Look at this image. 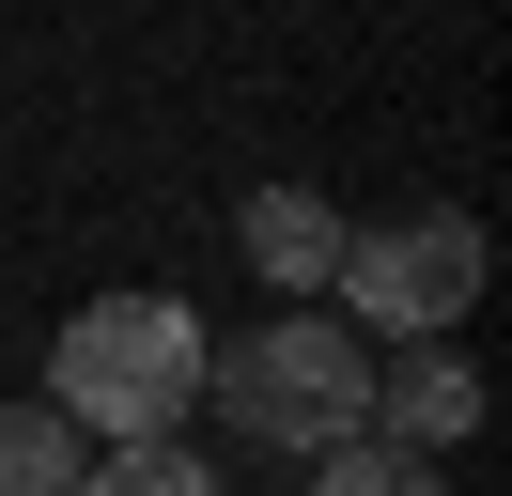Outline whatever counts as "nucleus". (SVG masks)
<instances>
[{"label":"nucleus","mask_w":512,"mask_h":496,"mask_svg":"<svg viewBox=\"0 0 512 496\" xmlns=\"http://www.w3.org/2000/svg\"><path fill=\"white\" fill-rule=\"evenodd\" d=\"M202 403H218L249 450H342V434L373 419V341L326 326V310H264L249 341L202 357Z\"/></svg>","instance_id":"2"},{"label":"nucleus","mask_w":512,"mask_h":496,"mask_svg":"<svg viewBox=\"0 0 512 496\" xmlns=\"http://www.w3.org/2000/svg\"><path fill=\"white\" fill-rule=\"evenodd\" d=\"M357 434H388V450H419V465H435L450 434H481V372L450 357V341H404V357L373 372V419H357Z\"/></svg>","instance_id":"5"},{"label":"nucleus","mask_w":512,"mask_h":496,"mask_svg":"<svg viewBox=\"0 0 512 496\" xmlns=\"http://www.w3.org/2000/svg\"><path fill=\"white\" fill-rule=\"evenodd\" d=\"M311 496H435V465L388 434H342V450H311Z\"/></svg>","instance_id":"7"},{"label":"nucleus","mask_w":512,"mask_h":496,"mask_svg":"<svg viewBox=\"0 0 512 496\" xmlns=\"http://www.w3.org/2000/svg\"><path fill=\"white\" fill-rule=\"evenodd\" d=\"M78 496H218V481H202V465L171 450V434H140V450H109V465H94Z\"/></svg>","instance_id":"8"},{"label":"nucleus","mask_w":512,"mask_h":496,"mask_svg":"<svg viewBox=\"0 0 512 496\" xmlns=\"http://www.w3.org/2000/svg\"><path fill=\"white\" fill-rule=\"evenodd\" d=\"M342 295H357V326H388V341H450L466 295H481V217L466 202H419V217L342 233Z\"/></svg>","instance_id":"3"},{"label":"nucleus","mask_w":512,"mask_h":496,"mask_svg":"<svg viewBox=\"0 0 512 496\" xmlns=\"http://www.w3.org/2000/svg\"><path fill=\"white\" fill-rule=\"evenodd\" d=\"M202 310L187 295H94L63 326V357H47V403H63L78 434H109V450H140V434H171L202 403Z\"/></svg>","instance_id":"1"},{"label":"nucleus","mask_w":512,"mask_h":496,"mask_svg":"<svg viewBox=\"0 0 512 496\" xmlns=\"http://www.w3.org/2000/svg\"><path fill=\"white\" fill-rule=\"evenodd\" d=\"M342 233H357V217L326 202V186H249V202H233V248H249V264L280 279L295 310H311L326 279H342Z\"/></svg>","instance_id":"4"},{"label":"nucleus","mask_w":512,"mask_h":496,"mask_svg":"<svg viewBox=\"0 0 512 496\" xmlns=\"http://www.w3.org/2000/svg\"><path fill=\"white\" fill-rule=\"evenodd\" d=\"M94 481V434L63 403H0V496H78Z\"/></svg>","instance_id":"6"}]
</instances>
